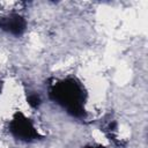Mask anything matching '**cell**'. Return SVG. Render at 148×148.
I'll list each match as a JSON object with an SVG mask.
<instances>
[{"label":"cell","instance_id":"obj_3","mask_svg":"<svg viewBox=\"0 0 148 148\" xmlns=\"http://www.w3.org/2000/svg\"><path fill=\"white\" fill-rule=\"evenodd\" d=\"M25 21L18 14H10L8 16L0 17V29L12 35H22L25 30Z\"/></svg>","mask_w":148,"mask_h":148},{"label":"cell","instance_id":"obj_4","mask_svg":"<svg viewBox=\"0 0 148 148\" xmlns=\"http://www.w3.org/2000/svg\"><path fill=\"white\" fill-rule=\"evenodd\" d=\"M27 101H28V104L31 108H37L40 104V97H39V95H37L35 92L29 94L28 97H27Z\"/></svg>","mask_w":148,"mask_h":148},{"label":"cell","instance_id":"obj_1","mask_svg":"<svg viewBox=\"0 0 148 148\" xmlns=\"http://www.w3.org/2000/svg\"><path fill=\"white\" fill-rule=\"evenodd\" d=\"M50 96L64 105L67 111L74 117H82L84 114V110L82 106L83 103V91L79 83L74 80H66L58 84H56Z\"/></svg>","mask_w":148,"mask_h":148},{"label":"cell","instance_id":"obj_5","mask_svg":"<svg viewBox=\"0 0 148 148\" xmlns=\"http://www.w3.org/2000/svg\"><path fill=\"white\" fill-rule=\"evenodd\" d=\"M84 148H104V147H102V146H94V145H88V146H86Z\"/></svg>","mask_w":148,"mask_h":148},{"label":"cell","instance_id":"obj_2","mask_svg":"<svg viewBox=\"0 0 148 148\" xmlns=\"http://www.w3.org/2000/svg\"><path fill=\"white\" fill-rule=\"evenodd\" d=\"M10 131L14 136L22 141H32L39 136L32 123L22 113H18L14 117L10 123Z\"/></svg>","mask_w":148,"mask_h":148},{"label":"cell","instance_id":"obj_6","mask_svg":"<svg viewBox=\"0 0 148 148\" xmlns=\"http://www.w3.org/2000/svg\"><path fill=\"white\" fill-rule=\"evenodd\" d=\"M0 91H1V81H0Z\"/></svg>","mask_w":148,"mask_h":148}]
</instances>
